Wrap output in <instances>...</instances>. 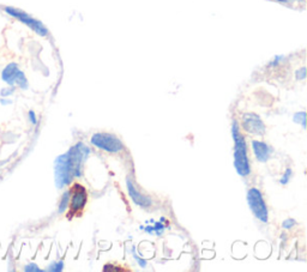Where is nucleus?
Returning <instances> with one entry per match:
<instances>
[{
    "instance_id": "nucleus-4",
    "label": "nucleus",
    "mask_w": 307,
    "mask_h": 272,
    "mask_svg": "<svg viewBox=\"0 0 307 272\" xmlns=\"http://www.w3.org/2000/svg\"><path fill=\"white\" fill-rule=\"evenodd\" d=\"M2 81L7 85L18 86L22 90L29 88V82L27 76L21 70L17 63L7 64L2 71Z\"/></svg>"
},
{
    "instance_id": "nucleus-8",
    "label": "nucleus",
    "mask_w": 307,
    "mask_h": 272,
    "mask_svg": "<svg viewBox=\"0 0 307 272\" xmlns=\"http://www.w3.org/2000/svg\"><path fill=\"white\" fill-rule=\"evenodd\" d=\"M243 129L252 135H264L265 125L258 114L245 113L243 117Z\"/></svg>"
},
{
    "instance_id": "nucleus-2",
    "label": "nucleus",
    "mask_w": 307,
    "mask_h": 272,
    "mask_svg": "<svg viewBox=\"0 0 307 272\" xmlns=\"http://www.w3.org/2000/svg\"><path fill=\"white\" fill-rule=\"evenodd\" d=\"M74 170L67 152L59 155L54 161V183L58 190H61L74 179Z\"/></svg>"
},
{
    "instance_id": "nucleus-22",
    "label": "nucleus",
    "mask_w": 307,
    "mask_h": 272,
    "mask_svg": "<svg viewBox=\"0 0 307 272\" xmlns=\"http://www.w3.org/2000/svg\"><path fill=\"white\" fill-rule=\"evenodd\" d=\"M295 77H297L298 81H304L306 78V67H300L299 70L295 72Z\"/></svg>"
},
{
    "instance_id": "nucleus-15",
    "label": "nucleus",
    "mask_w": 307,
    "mask_h": 272,
    "mask_svg": "<svg viewBox=\"0 0 307 272\" xmlns=\"http://www.w3.org/2000/svg\"><path fill=\"white\" fill-rule=\"evenodd\" d=\"M64 269V262L63 260H59V262H53L50 263L48 267H47V271L50 272H60Z\"/></svg>"
},
{
    "instance_id": "nucleus-19",
    "label": "nucleus",
    "mask_w": 307,
    "mask_h": 272,
    "mask_svg": "<svg viewBox=\"0 0 307 272\" xmlns=\"http://www.w3.org/2000/svg\"><path fill=\"white\" fill-rule=\"evenodd\" d=\"M283 60H284V57L283 56H276L272 61H270L268 66H270V67H276V66H279V65L281 63H282Z\"/></svg>"
},
{
    "instance_id": "nucleus-7",
    "label": "nucleus",
    "mask_w": 307,
    "mask_h": 272,
    "mask_svg": "<svg viewBox=\"0 0 307 272\" xmlns=\"http://www.w3.org/2000/svg\"><path fill=\"white\" fill-rule=\"evenodd\" d=\"M67 155L70 157L72 170H74V176L81 177L83 165H84L86 158L90 155V149L84 143L79 141V143L68 149Z\"/></svg>"
},
{
    "instance_id": "nucleus-1",
    "label": "nucleus",
    "mask_w": 307,
    "mask_h": 272,
    "mask_svg": "<svg viewBox=\"0 0 307 272\" xmlns=\"http://www.w3.org/2000/svg\"><path fill=\"white\" fill-rule=\"evenodd\" d=\"M232 137L234 140V167L240 176H247L251 172L250 161H248L247 156V145L237 121H233Z\"/></svg>"
},
{
    "instance_id": "nucleus-10",
    "label": "nucleus",
    "mask_w": 307,
    "mask_h": 272,
    "mask_svg": "<svg viewBox=\"0 0 307 272\" xmlns=\"http://www.w3.org/2000/svg\"><path fill=\"white\" fill-rule=\"evenodd\" d=\"M86 201H88V195H86L84 187H82L81 185H75L74 191H71V198H70L71 211L72 212L81 211V210L85 206Z\"/></svg>"
},
{
    "instance_id": "nucleus-26",
    "label": "nucleus",
    "mask_w": 307,
    "mask_h": 272,
    "mask_svg": "<svg viewBox=\"0 0 307 272\" xmlns=\"http://www.w3.org/2000/svg\"><path fill=\"white\" fill-rule=\"evenodd\" d=\"M293 2H302V0H293Z\"/></svg>"
},
{
    "instance_id": "nucleus-24",
    "label": "nucleus",
    "mask_w": 307,
    "mask_h": 272,
    "mask_svg": "<svg viewBox=\"0 0 307 272\" xmlns=\"http://www.w3.org/2000/svg\"><path fill=\"white\" fill-rule=\"evenodd\" d=\"M11 103H12V100H10L9 97H0V104L2 106H9Z\"/></svg>"
},
{
    "instance_id": "nucleus-6",
    "label": "nucleus",
    "mask_w": 307,
    "mask_h": 272,
    "mask_svg": "<svg viewBox=\"0 0 307 272\" xmlns=\"http://www.w3.org/2000/svg\"><path fill=\"white\" fill-rule=\"evenodd\" d=\"M92 144L101 150L111 152V154H117L124 149V144L117 136L107 132L95 133L92 137Z\"/></svg>"
},
{
    "instance_id": "nucleus-18",
    "label": "nucleus",
    "mask_w": 307,
    "mask_h": 272,
    "mask_svg": "<svg viewBox=\"0 0 307 272\" xmlns=\"http://www.w3.org/2000/svg\"><path fill=\"white\" fill-rule=\"evenodd\" d=\"M291 176H292V169L288 168L286 172H284V174L282 175V177L280 179V184L281 185H287L288 183H290L291 180Z\"/></svg>"
},
{
    "instance_id": "nucleus-9",
    "label": "nucleus",
    "mask_w": 307,
    "mask_h": 272,
    "mask_svg": "<svg viewBox=\"0 0 307 272\" xmlns=\"http://www.w3.org/2000/svg\"><path fill=\"white\" fill-rule=\"evenodd\" d=\"M126 187H128V192H129V195L131 197L132 202L135 203L136 205L140 206V208H150L151 205H153V199L150 197H148V195H144L143 193H140V192L137 190L135 185L131 181V179H126Z\"/></svg>"
},
{
    "instance_id": "nucleus-25",
    "label": "nucleus",
    "mask_w": 307,
    "mask_h": 272,
    "mask_svg": "<svg viewBox=\"0 0 307 272\" xmlns=\"http://www.w3.org/2000/svg\"><path fill=\"white\" fill-rule=\"evenodd\" d=\"M275 2H279V3H282V4H288L292 0H275Z\"/></svg>"
},
{
    "instance_id": "nucleus-13",
    "label": "nucleus",
    "mask_w": 307,
    "mask_h": 272,
    "mask_svg": "<svg viewBox=\"0 0 307 272\" xmlns=\"http://www.w3.org/2000/svg\"><path fill=\"white\" fill-rule=\"evenodd\" d=\"M70 198H71V191H65L64 194L61 195L60 203H59V208H58V212L59 213H64L67 210L68 203H70Z\"/></svg>"
},
{
    "instance_id": "nucleus-17",
    "label": "nucleus",
    "mask_w": 307,
    "mask_h": 272,
    "mask_svg": "<svg viewBox=\"0 0 307 272\" xmlns=\"http://www.w3.org/2000/svg\"><path fill=\"white\" fill-rule=\"evenodd\" d=\"M23 270L25 272H41L42 271V269H40L38 264H35V263L27 264V265L23 267Z\"/></svg>"
},
{
    "instance_id": "nucleus-23",
    "label": "nucleus",
    "mask_w": 307,
    "mask_h": 272,
    "mask_svg": "<svg viewBox=\"0 0 307 272\" xmlns=\"http://www.w3.org/2000/svg\"><path fill=\"white\" fill-rule=\"evenodd\" d=\"M28 119H29V121H30V124H32V125L38 124V118H36V113L34 111H29Z\"/></svg>"
},
{
    "instance_id": "nucleus-14",
    "label": "nucleus",
    "mask_w": 307,
    "mask_h": 272,
    "mask_svg": "<svg viewBox=\"0 0 307 272\" xmlns=\"http://www.w3.org/2000/svg\"><path fill=\"white\" fill-rule=\"evenodd\" d=\"M306 113L305 112H299V113H295L294 117H293V121L295 124H300L302 128L306 129Z\"/></svg>"
},
{
    "instance_id": "nucleus-21",
    "label": "nucleus",
    "mask_w": 307,
    "mask_h": 272,
    "mask_svg": "<svg viewBox=\"0 0 307 272\" xmlns=\"http://www.w3.org/2000/svg\"><path fill=\"white\" fill-rule=\"evenodd\" d=\"M295 224H297V221L295 220H293V219H287L286 221H283V223H282V228L283 229H292V228H293Z\"/></svg>"
},
{
    "instance_id": "nucleus-16",
    "label": "nucleus",
    "mask_w": 307,
    "mask_h": 272,
    "mask_svg": "<svg viewBox=\"0 0 307 272\" xmlns=\"http://www.w3.org/2000/svg\"><path fill=\"white\" fill-rule=\"evenodd\" d=\"M14 92H16V86H11L7 85L5 88H3L0 90V97H10L12 96Z\"/></svg>"
},
{
    "instance_id": "nucleus-3",
    "label": "nucleus",
    "mask_w": 307,
    "mask_h": 272,
    "mask_svg": "<svg viewBox=\"0 0 307 272\" xmlns=\"http://www.w3.org/2000/svg\"><path fill=\"white\" fill-rule=\"evenodd\" d=\"M4 11L9 14L10 17L14 18V20L20 21L21 23H23L24 25H27L29 29H31L32 31L36 32L39 36H41V38H46V36H48V29L46 28V25L42 23L41 21L36 20L30 14L25 12V11L18 9V7H13V6H6L4 7Z\"/></svg>"
},
{
    "instance_id": "nucleus-20",
    "label": "nucleus",
    "mask_w": 307,
    "mask_h": 272,
    "mask_svg": "<svg viewBox=\"0 0 307 272\" xmlns=\"http://www.w3.org/2000/svg\"><path fill=\"white\" fill-rule=\"evenodd\" d=\"M132 256H133V258H135L137 260V263L139 264L140 267H146L147 266V260H144L143 258H140V257L138 255H137L135 247L132 248Z\"/></svg>"
},
{
    "instance_id": "nucleus-12",
    "label": "nucleus",
    "mask_w": 307,
    "mask_h": 272,
    "mask_svg": "<svg viewBox=\"0 0 307 272\" xmlns=\"http://www.w3.org/2000/svg\"><path fill=\"white\" fill-rule=\"evenodd\" d=\"M164 220H161L160 222H153L154 226L153 227H146V228H142L147 231V233H149L151 235H157V237H161L162 234L165 233V229L166 227L164 226Z\"/></svg>"
},
{
    "instance_id": "nucleus-11",
    "label": "nucleus",
    "mask_w": 307,
    "mask_h": 272,
    "mask_svg": "<svg viewBox=\"0 0 307 272\" xmlns=\"http://www.w3.org/2000/svg\"><path fill=\"white\" fill-rule=\"evenodd\" d=\"M252 150H254V154L259 162H266L272 155V149L264 141L259 140H254L252 141Z\"/></svg>"
},
{
    "instance_id": "nucleus-5",
    "label": "nucleus",
    "mask_w": 307,
    "mask_h": 272,
    "mask_svg": "<svg viewBox=\"0 0 307 272\" xmlns=\"http://www.w3.org/2000/svg\"><path fill=\"white\" fill-rule=\"evenodd\" d=\"M247 204L250 206L251 211L254 212V215L257 217V219L263 223L268 222L269 213H268V208H266V204L263 199L262 192L258 190V188L252 187L247 192Z\"/></svg>"
}]
</instances>
